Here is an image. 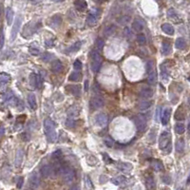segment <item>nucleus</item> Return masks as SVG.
I'll list each match as a JSON object with an SVG mask.
<instances>
[{
	"label": "nucleus",
	"instance_id": "50",
	"mask_svg": "<svg viewBox=\"0 0 190 190\" xmlns=\"http://www.w3.org/2000/svg\"><path fill=\"white\" fill-rule=\"evenodd\" d=\"M42 87V77L41 75H36V87L40 88Z\"/></svg>",
	"mask_w": 190,
	"mask_h": 190
},
{
	"label": "nucleus",
	"instance_id": "25",
	"mask_svg": "<svg viewBox=\"0 0 190 190\" xmlns=\"http://www.w3.org/2000/svg\"><path fill=\"white\" fill-rule=\"evenodd\" d=\"M81 46H82V42L78 41V42H76V43H74L72 46H70V48H68L66 50V52H68V53H70V52H76L81 49Z\"/></svg>",
	"mask_w": 190,
	"mask_h": 190
},
{
	"label": "nucleus",
	"instance_id": "15",
	"mask_svg": "<svg viewBox=\"0 0 190 190\" xmlns=\"http://www.w3.org/2000/svg\"><path fill=\"white\" fill-rule=\"evenodd\" d=\"M52 167L50 165H45L40 168V175L43 177V178H47V177L50 176L51 173Z\"/></svg>",
	"mask_w": 190,
	"mask_h": 190
},
{
	"label": "nucleus",
	"instance_id": "28",
	"mask_svg": "<svg viewBox=\"0 0 190 190\" xmlns=\"http://www.w3.org/2000/svg\"><path fill=\"white\" fill-rule=\"evenodd\" d=\"M115 29H116V26L115 25H109V27L106 28V29H105L104 31V35L106 37H109L111 36L114 32H115Z\"/></svg>",
	"mask_w": 190,
	"mask_h": 190
},
{
	"label": "nucleus",
	"instance_id": "49",
	"mask_svg": "<svg viewBox=\"0 0 190 190\" xmlns=\"http://www.w3.org/2000/svg\"><path fill=\"white\" fill-rule=\"evenodd\" d=\"M61 156H62V151H61L60 149L55 150V151L51 154V157H52V158H54V159H59Z\"/></svg>",
	"mask_w": 190,
	"mask_h": 190
},
{
	"label": "nucleus",
	"instance_id": "51",
	"mask_svg": "<svg viewBox=\"0 0 190 190\" xmlns=\"http://www.w3.org/2000/svg\"><path fill=\"white\" fill-rule=\"evenodd\" d=\"M73 67H74L75 70H80L81 68H82V63H81V61H79V60H76V61H75L74 64H73Z\"/></svg>",
	"mask_w": 190,
	"mask_h": 190
},
{
	"label": "nucleus",
	"instance_id": "2",
	"mask_svg": "<svg viewBox=\"0 0 190 190\" xmlns=\"http://www.w3.org/2000/svg\"><path fill=\"white\" fill-rule=\"evenodd\" d=\"M171 147V137H170V134L167 131H163L161 134V137H160V140H159V147L160 149L162 150H165L166 152H170V150L168 148Z\"/></svg>",
	"mask_w": 190,
	"mask_h": 190
},
{
	"label": "nucleus",
	"instance_id": "34",
	"mask_svg": "<svg viewBox=\"0 0 190 190\" xmlns=\"http://www.w3.org/2000/svg\"><path fill=\"white\" fill-rule=\"evenodd\" d=\"M111 182H112L113 185H121L126 182V179L123 176H120V177H117V178L112 179L111 180Z\"/></svg>",
	"mask_w": 190,
	"mask_h": 190
},
{
	"label": "nucleus",
	"instance_id": "57",
	"mask_svg": "<svg viewBox=\"0 0 190 190\" xmlns=\"http://www.w3.org/2000/svg\"><path fill=\"white\" fill-rule=\"evenodd\" d=\"M161 107H158L157 109V111H156V121H159V117H160V111H161Z\"/></svg>",
	"mask_w": 190,
	"mask_h": 190
},
{
	"label": "nucleus",
	"instance_id": "32",
	"mask_svg": "<svg viewBox=\"0 0 190 190\" xmlns=\"http://www.w3.org/2000/svg\"><path fill=\"white\" fill-rule=\"evenodd\" d=\"M167 16L170 19H172V20H174V21H180L178 14H177V12H175V10L172 9V8L169 9L167 11Z\"/></svg>",
	"mask_w": 190,
	"mask_h": 190
},
{
	"label": "nucleus",
	"instance_id": "3",
	"mask_svg": "<svg viewBox=\"0 0 190 190\" xmlns=\"http://www.w3.org/2000/svg\"><path fill=\"white\" fill-rule=\"evenodd\" d=\"M60 175L63 176L64 178V181L66 182H71L73 181L74 177H75V173L73 171L72 168L68 167V166H65L61 165V168H60Z\"/></svg>",
	"mask_w": 190,
	"mask_h": 190
},
{
	"label": "nucleus",
	"instance_id": "45",
	"mask_svg": "<svg viewBox=\"0 0 190 190\" xmlns=\"http://www.w3.org/2000/svg\"><path fill=\"white\" fill-rule=\"evenodd\" d=\"M104 144L107 147H112L113 145H114V142H113V140L110 138V137H106V138L104 139Z\"/></svg>",
	"mask_w": 190,
	"mask_h": 190
},
{
	"label": "nucleus",
	"instance_id": "30",
	"mask_svg": "<svg viewBox=\"0 0 190 190\" xmlns=\"http://www.w3.org/2000/svg\"><path fill=\"white\" fill-rule=\"evenodd\" d=\"M175 46H176V48L178 49V50H182V49L185 48L186 42H185V40L183 38L179 37V38L176 40V42H175Z\"/></svg>",
	"mask_w": 190,
	"mask_h": 190
},
{
	"label": "nucleus",
	"instance_id": "42",
	"mask_svg": "<svg viewBox=\"0 0 190 190\" xmlns=\"http://www.w3.org/2000/svg\"><path fill=\"white\" fill-rule=\"evenodd\" d=\"M29 84L31 87H36V74L35 73H31L29 75Z\"/></svg>",
	"mask_w": 190,
	"mask_h": 190
},
{
	"label": "nucleus",
	"instance_id": "26",
	"mask_svg": "<svg viewBox=\"0 0 190 190\" xmlns=\"http://www.w3.org/2000/svg\"><path fill=\"white\" fill-rule=\"evenodd\" d=\"M14 11L12 10V8L8 7L7 10H6V19H7V23L8 25H11L12 23V20H14Z\"/></svg>",
	"mask_w": 190,
	"mask_h": 190
},
{
	"label": "nucleus",
	"instance_id": "7",
	"mask_svg": "<svg viewBox=\"0 0 190 190\" xmlns=\"http://www.w3.org/2000/svg\"><path fill=\"white\" fill-rule=\"evenodd\" d=\"M39 185H40V177L36 172H33L31 176V179H29V186L31 189L36 190L39 187Z\"/></svg>",
	"mask_w": 190,
	"mask_h": 190
},
{
	"label": "nucleus",
	"instance_id": "33",
	"mask_svg": "<svg viewBox=\"0 0 190 190\" xmlns=\"http://www.w3.org/2000/svg\"><path fill=\"white\" fill-rule=\"evenodd\" d=\"M185 131V124H182V123H178L176 124L175 126V132L177 134H180V135H182V134H183Z\"/></svg>",
	"mask_w": 190,
	"mask_h": 190
},
{
	"label": "nucleus",
	"instance_id": "19",
	"mask_svg": "<svg viewBox=\"0 0 190 190\" xmlns=\"http://www.w3.org/2000/svg\"><path fill=\"white\" fill-rule=\"evenodd\" d=\"M4 99L8 104H11V105L17 103V98H15V96L14 95V93L12 92V91H9V92L6 93Z\"/></svg>",
	"mask_w": 190,
	"mask_h": 190
},
{
	"label": "nucleus",
	"instance_id": "24",
	"mask_svg": "<svg viewBox=\"0 0 190 190\" xmlns=\"http://www.w3.org/2000/svg\"><path fill=\"white\" fill-rule=\"evenodd\" d=\"M23 157H24V152H23L22 149H19L17 153H16V157H15V166L16 167H19L21 165L22 161H23Z\"/></svg>",
	"mask_w": 190,
	"mask_h": 190
},
{
	"label": "nucleus",
	"instance_id": "38",
	"mask_svg": "<svg viewBox=\"0 0 190 190\" xmlns=\"http://www.w3.org/2000/svg\"><path fill=\"white\" fill-rule=\"evenodd\" d=\"M53 58H54V56L51 53H50V52H45V53H43L41 55V59L44 62H50Z\"/></svg>",
	"mask_w": 190,
	"mask_h": 190
},
{
	"label": "nucleus",
	"instance_id": "6",
	"mask_svg": "<svg viewBox=\"0 0 190 190\" xmlns=\"http://www.w3.org/2000/svg\"><path fill=\"white\" fill-rule=\"evenodd\" d=\"M135 124H136L137 130H138L139 132H143V131H145L146 130V120L143 115H139L138 117H137V119L135 121Z\"/></svg>",
	"mask_w": 190,
	"mask_h": 190
},
{
	"label": "nucleus",
	"instance_id": "61",
	"mask_svg": "<svg viewBox=\"0 0 190 190\" xmlns=\"http://www.w3.org/2000/svg\"><path fill=\"white\" fill-rule=\"evenodd\" d=\"M4 132H5L4 126H0V137H2L4 135Z\"/></svg>",
	"mask_w": 190,
	"mask_h": 190
},
{
	"label": "nucleus",
	"instance_id": "9",
	"mask_svg": "<svg viewBox=\"0 0 190 190\" xmlns=\"http://www.w3.org/2000/svg\"><path fill=\"white\" fill-rule=\"evenodd\" d=\"M104 105H105V101L103 98L100 96L93 97L90 101V107H92L93 109H101V107H104Z\"/></svg>",
	"mask_w": 190,
	"mask_h": 190
},
{
	"label": "nucleus",
	"instance_id": "59",
	"mask_svg": "<svg viewBox=\"0 0 190 190\" xmlns=\"http://www.w3.org/2000/svg\"><path fill=\"white\" fill-rule=\"evenodd\" d=\"M45 44H46V47H51V46H52V40H48V41H46V42H45Z\"/></svg>",
	"mask_w": 190,
	"mask_h": 190
},
{
	"label": "nucleus",
	"instance_id": "55",
	"mask_svg": "<svg viewBox=\"0 0 190 190\" xmlns=\"http://www.w3.org/2000/svg\"><path fill=\"white\" fill-rule=\"evenodd\" d=\"M163 182H165V183H170V182H171V179H170V177H168L167 175L166 176H163Z\"/></svg>",
	"mask_w": 190,
	"mask_h": 190
},
{
	"label": "nucleus",
	"instance_id": "56",
	"mask_svg": "<svg viewBox=\"0 0 190 190\" xmlns=\"http://www.w3.org/2000/svg\"><path fill=\"white\" fill-rule=\"evenodd\" d=\"M21 136H22V140H24V141H29V135L28 133H23Z\"/></svg>",
	"mask_w": 190,
	"mask_h": 190
},
{
	"label": "nucleus",
	"instance_id": "29",
	"mask_svg": "<svg viewBox=\"0 0 190 190\" xmlns=\"http://www.w3.org/2000/svg\"><path fill=\"white\" fill-rule=\"evenodd\" d=\"M151 166L156 170V171H163V163L158 161V160H154L151 162Z\"/></svg>",
	"mask_w": 190,
	"mask_h": 190
},
{
	"label": "nucleus",
	"instance_id": "37",
	"mask_svg": "<svg viewBox=\"0 0 190 190\" xmlns=\"http://www.w3.org/2000/svg\"><path fill=\"white\" fill-rule=\"evenodd\" d=\"M150 107H151V102L149 101H143L139 104V109L141 110H147Z\"/></svg>",
	"mask_w": 190,
	"mask_h": 190
},
{
	"label": "nucleus",
	"instance_id": "48",
	"mask_svg": "<svg viewBox=\"0 0 190 190\" xmlns=\"http://www.w3.org/2000/svg\"><path fill=\"white\" fill-rule=\"evenodd\" d=\"M66 126L68 127H70V128H72V127H74V126H75V122L71 119V118H68L67 121H66Z\"/></svg>",
	"mask_w": 190,
	"mask_h": 190
},
{
	"label": "nucleus",
	"instance_id": "13",
	"mask_svg": "<svg viewBox=\"0 0 190 190\" xmlns=\"http://www.w3.org/2000/svg\"><path fill=\"white\" fill-rule=\"evenodd\" d=\"M117 168L124 173H128V172L131 171L132 165L128 163H120L117 165Z\"/></svg>",
	"mask_w": 190,
	"mask_h": 190
},
{
	"label": "nucleus",
	"instance_id": "12",
	"mask_svg": "<svg viewBox=\"0 0 190 190\" xmlns=\"http://www.w3.org/2000/svg\"><path fill=\"white\" fill-rule=\"evenodd\" d=\"M63 68H64V66L60 60H55L53 61V63L51 64V70L55 73L61 72V71L63 70Z\"/></svg>",
	"mask_w": 190,
	"mask_h": 190
},
{
	"label": "nucleus",
	"instance_id": "10",
	"mask_svg": "<svg viewBox=\"0 0 190 190\" xmlns=\"http://www.w3.org/2000/svg\"><path fill=\"white\" fill-rule=\"evenodd\" d=\"M62 24V17L59 14H55L50 19V25L52 28H59Z\"/></svg>",
	"mask_w": 190,
	"mask_h": 190
},
{
	"label": "nucleus",
	"instance_id": "27",
	"mask_svg": "<svg viewBox=\"0 0 190 190\" xmlns=\"http://www.w3.org/2000/svg\"><path fill=\"white\" fill-rule=\"evenodd\" d=\"M131 21V16L130 15H122L121 17L117 19V22L120 25H126Z\"/></svg>",
	"mask_w": 190,
	"mask_h": 190
},
{
	"label": "nucleus",
	"instance_id": "36",
	"mask_svg": "<svg viewBox=\"0 0 190 190\" xmlns=\"http://www.w3.org/2000/svg\"><path fill=\"white\" fill-rule=\"evenodd\" d=\"M87 23L90 26H94V25H96V23H97V17H96V15L95 14H90V15L87 16Z\"/></svg>",
	"mask_w": 190,
	"mask_h": 190
},
{
	"label": "nucleus",
	"instance_id": "53",
	"mask_svg": "<svg viewBox=\"0 0 190 190\" xmlns=\"http://www.w3.org/2000/svg\"><path fill=\"white\" fill-rule=\"evenodd\" d=\"M23 183H24V178H23V177H19V178H18V181H17V188H18V189H21V188H22Z\"/></svg>",
	"mask_w": 190,
	"mask_h": 190
},
{
	"label": "nucleus",
	"instance_id": "41",
	"mask_svg": "<svg viewBox=\"0 0 190 190\" xmlns=\"http://www.w3.org/2000/svg\"><path fill=\"white\" fill-rule=\"evenodd\" d=\"M153 68H154V63L153 61H147L146 64V72L147 73H150L153 71Z\"/></svg>",
	"mask_w": 190,
	"mask_h": 190
},
{
	"label": "nucleus",
	"instance_id": "21",
	"mask_svg": "<svg viewBox=\"0 0 190 190\" xmlns=\"http://www.w3.org/2000/svg\"><path fill=\"white\" fill-rule=\"evenodd\" d=\"M140 96L143 98H151L153 96V90L149 87H145L140 91Z\"/></svg>",
	"mask_w": 190,
	"mask_h": 190
},
{
	"label": "nucleus",
	"instance_id": "8",
	"mask_svg": "<svg viewBox=\"0 0 190 190\" xmlns=\"http://www.w3.org/2000/svg\"><path fill=\"white\" fill-rule=\"evenodd\" d=\"M109 122V118H107V114L105 113H99L95 116V123L99 126H106Z\"/></svg>",
	"mask_w": 190,
	"mask_h": 190
},
{
	"label": "nucleus",
	"instance_id": "35",
	"mask_svg": "<svg viewBox=\"0 0 190 190\" xmlns=\"http://www.w3.org/2000/svg\"><path fill=\"white\" fill-rule=\"evenodd\" d=\"M81 79V73L78 72V71H74V72H71L70 75L68 76V80L71 82H77Z\"/></svg>",
	"mask_w": 190,
	"mask_h": 190
},
{
	"label": "nucleus",
	"instance_id": "40",
	"mask_svg": "<svg viewBox=\"0 0 190 190\" xmlns=\"http://www.w3.org/2000/svg\"><path fill=\"white\" fill-rule=\"evenodd\" d=\"M162 51L165 55L169 53L170 52V45H169V43H167V42H163V46H162Z\"/></svg>",
	"mask_w": 190,
	"mask_h": 190
},
{
	"label": "nucleus",
	"instance_id": "47",
	"mask_svg": "<svg viewBox=\"0 0 190 190\" xmlns=\"http://www.w3.org/2000/svg\"><path fill=\"white\" fill-rule=\"evenodd\" d=\"M68 117H70V118L73 117V116H76V115H78V111H77V109L73 107H71V109L68 111Z\"/></svg>",
	"mask_w": 190,
	"mask_h": 190
},
{
	"label": "nucleus",
	"instance_id": "63",
	"mask_svg": "<svg viewBox=\"0 0 190 190\" xmlns=\"http://www.w3.org/2000/svg\"><path fill=\"white\" fill-rule=\"evenodd\" d=\"M178 190H183V189H182V188H179Z\"/></svg>",
	"mask_w": 190,
	"mask_h": 190
},
{
	"label": "nucleus",
	"instance_id": "4",
	"mask_svg": "<svg viewBox=\"0 0 190 190\" xmlns=\"http://www.w3.org/2000/svg\"><path fill=\"white\" fill-rule=\"evenodd\" d=\"M91 57H92V62H91V70H92L93 72H97V71L100 70L101 65H102L103 58L100 55V53H98V52L95 51H93L92 53H91Z\"/></svg>",
	"mask_w": 190,
	"mask_h": 190
},
{
	"label": "nucleus",
	"instance_id": "22",
	"mask_svg": "<svg viewBox=\"0 0 190 190\" xmlns=\"http://www.w3.org/2000/svg\"><path fill=\"white\" fill-rule=\"evenodd\" d=\"M74 7L76 8L78 11L83 12L87 8V3L84 0H77V1L74 2Z\"/></svg>",
	"mask_w": 190,
	"mask_h": 190
},
{
	"label": "nucleus",
	"instance_id": "16",
	"mask_svg": "<svg viewBox=\"0 0 190 190\" xmlns=\"http://www.w3.org/2000/svg\"><path fill=\"white\" fill-rule=\"evenodd\" d=\"M146 187L147 190H156V183L153 177L148 176L146 179Z\"/></svg>",
	"mask_w": 190,
	"mask_h": 190
},
{
	"label": "nucleus",
	"instance_id": "31",
	"mask_svg": "<svg viewBox=\"0 0 190 190\" xmlns=\"http://www.w3.org/2000/svg\"><path fill=\"white\" fill-rule=\"evenodd\" d=\"M147 82H148L149 85H151V86H154L156 83H157V74L155 71H152V72H150L148 74V78H147Z\"/></svg>",
	"mask_w": 190,
	"mask_h": 190
},
{
	"label": "nucleus",
	"instance_id": "17",
	"mask_svg": "<svg viewBox=\"0 0 190 190\" xmlns=\"http://www.w3.org/2000/svg\"><path fill=\"white\" fill-rule=\"evenodd\" d=\"M170 113H171V109H165L163 110V112L162 114V118H161V122L163 124H167L170 119Z\"/></svg>",
	"mask_w": 190,
	"mask_h": 190
},
{
	"label": "nucleus",
	"instance_id": "54",
	"mask_svg": "<svg viewBox=\"0 0 190 190\" xmlns=\"http://www.w3.org/2000/svg\"><path fill=\"white\" fill-rule=\"evenodd\" d=\"M3 46H4V32L1 31H0V49H2Z\"/></svg>",
	"mask_w": 190,
	"mask_h": 190
},
{
	"label": "nucleus",
	"instance_id": "1",
	"mask_svg": "<svg viewBox=\"0 0 190 190\" xmlns=\"http://www.w3.org/2000/svg\"><path fill=\"white\" fill-rule=\"evenodd\" d=\"M44 129L47 139L50 143H53L57 139V134L55 131V124L51 118H47L44 121Z\"/></svg>",
	"mask_w": 190,
	"mask_h": 190
},
{
	"label": "nucleus",
	"instance_id": "20",
	"mask_svg": "<svg viewBox=\"0 0 190 190\" xmlns=\"http://www.w3.org/2000/svg\"><path fill=\"white\" fill-rule=\"evenodd\" d=\"M162 29H163V31L167 35H173L174 34V28H173V26L171 24H168V23L163 24L162 26Z\"/></svg>",
	"mask_w": 190,
	"mask_h": 190
},
{
	"label": "nucleus",
	"instance_id": "52",
	"mask_svg": "<svg viewBox=\"0 0 190 190\" xmlns=\"http://www.w3.org/2000/svg\"><path fill=\"white\" fill-rule=\"evenodd\" d=\"M29 51L31 52L32 55H39L40 54V51H39V50H37V49H35V48H32V47L29 49Z\"/></svg>",
	"mask_w": 190,
	"mask_h": 190
},
{
	"label": "nucleus",
	"instance_id": "5",
	"mask_svg": "<svg viewBox=\"0 0 190 190\" xmlns=\"http://www.w3.org/2000/svg\"><path fill=\"white\" fill-rule=\"evenodd\" d=\"M21 24H22V16H17L16 17V20L14 22V26H12V32H11V41H14L16 36L18 34V31L20 29L21 27Z\"/></svg>",
	"mask_w": 190,
	"mask_h": 190
},
{
	"label": "nucleus",
	"instance_id": "39",
	"mask_svg": "<svg viewBox=\"0 0 190 190\" xmlns=\"http://www.w3.org/2000/svg\"><path fill=\"white\" fill-rule=\"evenodd\" d=\"M10 80H11V76H10V74L6 73V72L0 73V82H1V83H8Z\"/></svg>",
	"mask_w": 190,
	"mask_h": 190
},
{
	"label": "nucleus",
	"instance_id": "11",
	"mask_svg": "<svg viewBox=\"0 0 190 190\" xmlns=\"http://www.w3.org/2000/svg\"><path fill=\"white\" fill-rule=\"evenodd\" d=\"M132 29L136 32H141L144 29V23L140 19H135L131 24Z\"/></svg>",
	"mask_w": 190,
	"mask_h": 190
},
{
	"label": "nucleus",
	"instance_id": "18",
	"mask_svg": "<svg viewBox=\"0 0 190 190\" xmlns=\"http://www.w3.org/2000/svg\"><path fill=\"white\" fill-rule=\"evenodd\" d=\"M66 90H68V92L73 94L74 96H80L81 95V90L79 86H68L66 87Z\"/></svg>",
	"mask_w": 190,
	"mask_h": 190
},
{
	"label": "nucleus",
	"instance_id": "23",
	"mask_svg": "<svg viewBox=\"0 0 190 190\" xmlns=\"http://www.w3.org/2000/svg\"><path fill=\"white\" fill-rule=\"evenodd\" d=\"M185 142L182 138L179 139L176 143V151L179 153H182L185 151Z\"/></svg>",
	"mask_w": 190,
	"mask_h": 190
},
{
	"label": "nucleus",
	"instance_id": "44",
	"mask_svg": "<svg viewBox=\"0 0 190 190\" xmlns=\"http://www.w3.org/2000/svg\"><path fill=\"white\" fill-rule=\"evenodd\" d=\"M84 180H85V183H86L87 187L90 190H93V185H92V182H91V181H90V177H88V176H85Z\"/></svg>",
	"mask_w": 190,
	"mask_h": 190
},
{
	"label": "nucleus",
	"instance_id": "58",
	"mask_svg": "<svg viewBox=\"0 0 190 190\" xmlns=\"http://www.w3.org/2000/svg\"><path fill=\"white\" fill-rule=\"evenodd\" d=\"M103 156H104V158H105V162L106 163H111V161H110V158L109 156L107 155V154H103Z\"/></svg>",
	"mask_w": 190,
	"mask_h": 190
},
{
	"label": "nucleus",
	"instance_id": "60",
	"mask_svg": "<svg viewBox=\"0 0 190 190\" xmlns=\"http://www.w3.org/2000/svg\"><path fill=\"white\" fill-rule=\"evenodd\" d=\"M84 88H85V91H87V90H88V81H87V80L85 81V86H84Z\"/></svg>",
	"mask_w": 190,
	"mask_h": 190
},
{
	"label": "nucleus",
	"instance_id": "14",
	"mask_svg": "<svg viewBox=\"0 0 190 190\" xmlns=\"http://www.w3.org/2000/svg\"><path fill=\"white\" fill-rule=\"evenodd\" d=\"M28 104L31 109H36L37 107V103H36V98L33 93H29L28 95Z\"/></svg>",
	"mask_w": 190,
	"mask_h": 190
},
{
	"label": "nucleus",
	"instance_id": "62",
	"mask_svg": "<svg viewBox=\"0 0 190 190\" xmlns=\"http://www.w3.org/2000/svg\"><path fill=\"white\" fill-rule=\"evenodd\" d=\"M70 190H79V189H78V187H77L76 185H73L72 187H71V188H70Z\"/></svg>",
	"mask_w": 190,
	"mask_h": 190
},
{
	"label": "nucleus",
	"instance_id": "46",
	"mask_svg": "<svg viewBox=\"0 0 190 190\" xmlns=\"http://www.w3.org/2000/svg\"><path fill=\"white\" fill-rule=\"evenodd\" d=\"M95 46H96V48L98 50H102L105 46V41L102 38H98L96 40V43H95Z\"/></svg>",
	"mask_w": 190,
	"mask_h": 190
},
{
	"label": "nucleus",
	"instance_id": "43",
	"mask_svg": "<svg viewBox=\"0 0 190 190\" xmlns=\"http://www.w3.org/2000/svg\"><path fill=\"white\" fill-rule=\"evenodd\" d=\"M137 42L140 44V45H144V44H146V36L144 35L143 33H140V34H138L137 35Z\"/></svg>",
	"mask_w": 190,
	"mask_h": 190
}]
</instances>
